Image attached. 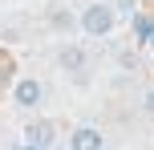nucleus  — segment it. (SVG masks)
<instances>
[{"mask_svg":"<svg viewBox=\"0 0 154 150\" xmlns=\"http://www.w3.org/2000/svg\"><path fill=\"white\" fill-rule=\"evenodd\" d=\"M114 20H118V12H114L109 4H89L77 24H81L89 37H106V32H114Z\"/></svg>","mask_w":154,"mask_h":150,"instance_id":"obj_1","label":"nucleus"},{"mask_svg":"<svg viewBox=\"0 0 154 150\" xmlns=\"http://www.w3.org/2000/svg\"><path fill=\"white\" fill-rule=\"evenodd\" d=\"M41 81L37 77H20L16 81V89H12V97H16V106H24V110H32V106H41Z\"/></svg>","mask_w":154,"mask_h":150,"instance_id":"obj_2","label":"nucleus"},{"mask_svg":"<svg viewBox=\"0 0 154 150\" xmlns=\"http://www.w3.org/2000/svg\"><path fill=\"white\" fill-rule=\"evenodd\" d=\"M61 69L65 73H81L85 69V49L81 45H65L61 49Z\"/></svg>","mask_w":154,"mask_h":150,"instance_id":"obj_3","label":"nucleus"},{"mask_svg":"<svg viewBox=\"0 0 154 150\" xmlns=\"http://www.w3.org/2000/svg\"><path fill=\"white\" fill-rule=\"evenodd\" d=\"M73 150H101V134H97L93 126L73 130Z\"/></svg>","mask_w":154,"mask_h":150,"instance_id":"obj_4","label":"nucleus"},{"mask_svg":"<svg viewBox=\"0 0 154 150\" xmlns=\"http://www.w3.org/2000/svg\"><path fill=\"white\" fill-rule=\"evenodd\" d=\"M29 142L49 146V142H53V126H49V122H32V126H29Z\"/></svg>","mask_w":154,"mask_h":150,"instance_id":"obj_5","label":"nucleus"},{"mask_svg":"<svg viewBox=\"0 0 154 150\" xmlns=\"http://www.w3.org/2000/svg\"><path fill=\"white\" fill-rule=\"evenodd\" d=\"M134 32H138V41H150L154 37V20L150 16H134Z\"/></svg>","mask_w":154,"mask_h":150,"instance_id":"obj_6","label":"nucleus"},{"mask_svg":"<svg viewBox=\"0 0 154 150\" xmlns=\"http://www.w3.org/2000/svg\"><path fill=\"white\" fill-rule=\"evenodd\" d=\"M53 24L57 29H73V16L69 12H53Z\"/></svg>","mask_w":154,"mask_h":150,"instance_id":"obj_7","label":"nucleus"},{"mask_svg":"<svg viewBox=\"0 0 154 150\" xmlns=\"http://www.w3.org/2000/svg\"><path fill=\"white\" fill-rule=\"evenodd\" d=\"M118 8L122 12H134V0H118Z\"/></svg>","mask_w":154,"mask_h":150,"instance_id":"obj_8","label":"nucleus"},{"mask_svg":"<svg viewBox=\"0 0 154 150\" xmlns=\"http://www.w3.org/2000/svg\"><path fill=\"white\" fill-rule=\"evenodd\" d=\"M146 110H150V114H154V93H146Z\"/></svg>","mask_w":154,"mask_h":150,"instance_id":"obj_9","label":"nucleus"}]
</instances>
